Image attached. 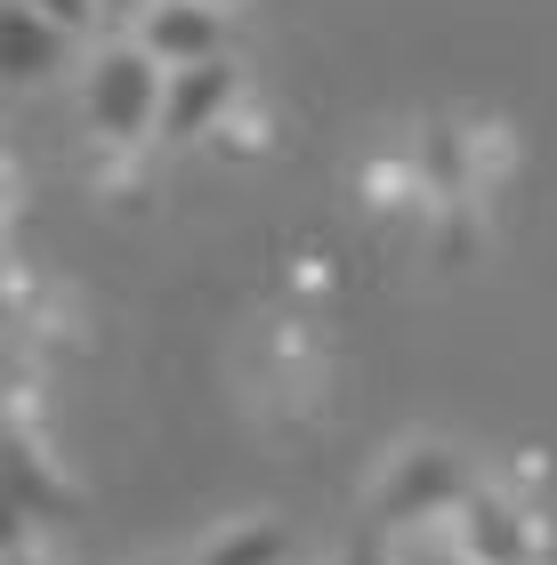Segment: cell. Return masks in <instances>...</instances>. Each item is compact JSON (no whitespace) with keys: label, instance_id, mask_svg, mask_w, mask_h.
Segmentation results:
<instances>
[{"label":"cell","instance_id":"cell-8","mask_svg":"<svg viewBox=\"0 0 557 565\" xmlns=\"http://www.w3.org/2000/svg\"><path fill=\"white\" fill-rule=\"evenodd\" d=\"M24 9H41L49 24H65V33H82V24L97 17V0H24Z\"/></svg>","mask_w":557,"mask_h":565},{"label":"cell","instance_id":"cell-10","mask_svg":"<svg viewBox=\"0 0 557 565\" xmlns=\"http://www.w3.org/2000/svg\"><path fill=\"white\" fill-rule=\"evenodd\" d=\"M146 565H170V557H146Z\"/></svg>","mask_w":557,"mask_h":565},{"label":"cell","instance_id":"cell-6","mask_svg":"<svg viewBox=\"0 0 557 565\" xmlns=\"http://www.w3.org/2000/svg\"><path fill=\"white\" fill-rule=\"evenodd\" d=\"M461 557H476V565H525V542H517V525H510L501 501H485V493L461 501Z\"/></svg>","mask_w":557,"mask_h":565},{"label":"cell","instance_id":"cell-3","mask_svg":"<svg viewBox=\"0 0 557 565\" xmlns=\"http://www.w3.org/2000/svg\"><path fill=\"white\" fill-rule=\"evenodd\" d=\"M226 106H235V65L211 57V65H179L170 73V97H162V146H194L202 130H218Z\"/></svg>","mask_w":557,"mask_h":565},{"label":"cell","instance_id":"cell-4","mask_svg":"<svg viewBox=\"0 0 557 565\" xmlns=\"http://www.w3.org/2000/svg\"><path fill=\"white\" fill-rule=\"evenodd\" d=\"M57 57H65V24H49L41 9L9 0L0 9V65H9V82H49Z\"/></svg>","mask_w":557,"mask_h":565},{"label":"cell","instance_id":"cell-5","mask_svg":"<svg viewBox=\"0 0 557 565\" xmlns=\"http://www.w3.org/2000/svg\"><path fill=\"white\" fill-rule=\"evenodd\" d=\"M444 501H469L461 469H452L444 452H413V469H396V484H388V518H428V509H444Z\"/></svg>","mask_w":557,"mask_h":565},{"label":"cell","instance_id":"cell-7","mask_svg":"<svg viewBox=\"0 0 557 565\" xmlns=\"http://www.w3.org/2000/svg\"><path fill=\"white\" fill-rule=\"evenodd\" d=\"M194 565H291V525L250 518V525H235V533H218Z\"/></svg>","mask_w":557,"mask_h":565},{"label":"cell","instance_id":"cell-9","mask_svg":"<svg viewBox=\"0 0 557 565\" xmlns=\"http://www.w3.org/2000/svg\"><path fill=\"white\" fill-rule=\"evenodd\" d=\"M420 565H476V557H461V550H452V557H420Z\"/></svg>","mask_w":557,"mask_h":565},{"label":"cell","instance_id":"cell-2","mask_svg":"<svg viewBox=\"0 0 557 565\" xmlns=\"http://www.w3.org/2000/svg\"><path fill=\"white\" fill-rule=\"evenodd\" d=\"M138 41H146V57L154 65H211V57H226V17L211 9V0H154L146 9V24H138Z\"/></svg>","mask_w":557,"mask_h":565},{"label":"cell","instance_id":"cell-1","mask_svg":"<svg viewBox=\"0 0 557 565\" xmlns=\"http://www.w3.org/2000/svg\"><path fill=\"white\" fill-rule=\"evenodd\" d=\"M162 97H170V65L146 57V41L97 49L89 73H82V114H89V130L114 138V146L162 138Z\"/></svg>","mask_w":557,"mask_h":565}]
</instances>
